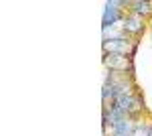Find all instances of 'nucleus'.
<instances>
[{
	"instance_id": "obj_7",
	"label": "nucleus",
	"mask_w": 152,
	"mask_h": 136,
	"mask_svg": "<svg viewBox=\"0 0 152 136\" xmlns=\"http://www.w3.org/2000/svg\"><path fill=\"white\" fill-rule=\"evenodd\" d=\"M132 136H134V134H132Z\"/></svg>"
},
{
	"instance_id": "obj_6",
	"label": "nucleus",
	"mask_w": 152,
	"mask_h": 136,
	"mask_svg": "<svg viewBox=\"0 0 152 136\" xmlns=\"http://www.w3.org/2000/svg\"><path fill=\"white\" fill-rule=\"evenodd\" d=\"M130 12L138 14L146 21V16H152V2H146V0H136V2H130Z\"/></svg>"
},
{
	"instance_id": "obj_1",
	"label": "nucleus",
	"mask_w": 152,
	"mask_h": 136,
	"mask_svg": "<svg viewBox=\"0 0 152 136\" xmlns=\"http://www.w3.org/2000/svg\"><path fill=\"white\" fill-rule=\"evenodd\" d=\"M126 8H130V0H107L104 6V16H102V31L118 26V23L122 24L126 16Z\"/></svg>"
},
{
	"instance_id": "obj_5",
	"label": "nucleus",
	"mask_w": 152,
	"mask_h": 136,
	"mask_svg": "<svg viewBox=\"0 0 152 136\" xmlns=\"http://www.w3.org/2000/svg\"><path fill=\"white\" fill-rule=\"evenodd\" d=\"M136 124L138 122H134V118H126L116 126H112V136H132L136 130Z\"/></svg>"
},
{
	"instance_id": "obj_3",
	"label": "nucleus",
	"mask_w": 152,
	"mask_h": 136,
	"mask_svg": "<svg viewBox=\"0 0 152 136\" xmlns=\"http://www.w3.org/2000/svg\"><path fill=\"white\" fill-rule=\"evenodd\" d=\"M104 65L114 73H134V57L104 53Z\"/></svg>"
},
{
	"instance_id": "obj_4",
	"label": "nucleus",
	"mask_w": 152,
	"mask_h": 136,
	"mask_svg": "<svg viewBox=\"0 0 152 136\" xmlns=\"http://www.w3.org/2000/svg\"><path fill=\"white\" fill-rule=\"evenodd\" d=\"M144 26H146V21L138 16V14H134V12H126V16H124V21L120 24V29L124 31V35L128 37V35H134V37H138L140 33H144Z\"/></svg>"
},
{
	"instance_id": "obj_2",
	"label": "nucleus",
	"mask_w": 152,
	"mask_h": 136,
	"mask_svg": "<svg viewBox=\"0 0 152 136\" xmlns=\"http://www.w3.org/2000/svg\"><path fill=\"white\" fill-rule=\"evenodd\" d=\"M102 47H104V53H110V55H128L134 57L136 53V43H132L128 37H120V39H105L102 41Z\"/></svg>"
}]
</instances>
